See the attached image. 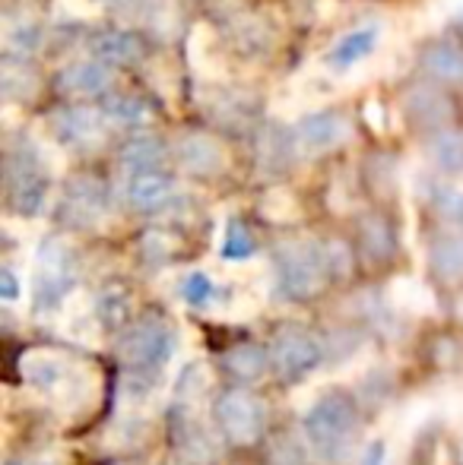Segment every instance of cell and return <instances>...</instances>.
Instances as JSON below:
<instances>
[{
	"instance_id": "27",
	"label": "cell",
	"mask_w": 463,
	"mask_h": 465,
	"mask_svg": "<svg viewBox=\"0 0 463 465\" xmlns=\"http://www.w3.org/2000/svg\"><path fill=\"white\" fill-rule=\"evenodd\" d=\"M289 155H292L289 136L279 134L277 127L260 130L257 159H260V165H264V172H283V168L289 165Z\"/></svg>"
},
{
	"instance_id": "11",
	"label": "cell",
	"mask_w": 463,
	"mask_h": 465,
	"mask_svg": "<svg viewBox=\"0 0 463 465\" xmlns=\"http://www.w3.org/2000/svg\"><path fill=\"white\" fill-rule=\"evenodd\" d=\"M106 213H108L106 187H102L99 181H89V178L70 184L67 196H64V203H61L64 222H70V225H76V228L96 225V222L106 219Z\"/></svg>"
},
{
	"instance_id": "10",
	"label": "cell",
	"mask_w": 463,
	"mask_h": 465,
	"mask_svg": "<svg viewBox=\"0 0 463 465\" xmlns=\"http://www.w3.org/2000/svg\"><path fill=\"white\" fill-rule=\"evenodd\" d=\"M175 159L187 174H200V178H213V174L226 172L229 155H226L223 143L213 140L206 134H185L175 143Z\"/></svg>"
},
{
	"instance_id": "37",
	"label": "cell",
	"mask_w": 463,
	"mask_h": 465,
	"mask_svg": "<svg viewBox=\"0 0 463 465\" xmlns=\"http://www.w3.org/2000/svg\"><path fill=\"white\" fill-rule=\"evenodd\" d=\"M463 13V0H432V4L426 6V29H432V25H441V23H448V19H454V16H460Z\"/></svg>"
},
{
	"instance_id": "21",
	"label": "cell",
	"mask_w": 463,
	"mask_h": 465,
	"mask_svg": "<svg viewBox=\"0 0 463 465\" xmlns=\"http://www.w3.org/2000/svg\"><path fill=\"white\" fill-rule=\"evenodd\" d=\"M38 86H42V80H38V74L29 64L19 61V57H6L4 70H0V89H4L6 98H23V102H29V98H35Z\"/></svg>"
},
{
	"instance_id": "8",
	"label": "cell",
	"mask_w": 463,
	"mask_h": 465,
	"mask_svg": "<svg viewBox=\"0 0 463 465\" xmlns=\"http://www.w3.org/2000/svg\"><path fill=\"white\" fill-rule=\"evenodd\" d=\"M51 127H55V134L61 136L64 146L96 149L102 140H106V111L83 108V104L61 108L51 114Z\"/></svg>"
},
{
	"instance_id": "17",
	"label": "cell",
	"mask_w": 463,
	"mask_h": 465,
	"mask_svg": "<svg viewBox=\"0 0 463 465\" xmlns=\"http://www.w3.org/2000/svg\"><path fill=\"white\" fill-rule=\"evenodd\" d=\"M377 45V29L375 25H365V29H352L343 38H337V45L327 51V67L334 70H349L358 67L365 57L375 51Z\"/></svg>"
},
{
	"instance_id": "1",
	"label": "cell",
	"mask_w": 463,
	"mask_h": 465,
	"mask_svg": "<svg viewBox=\"0 0 463 465\" xmlns=\"http://www.w3.org/2000/svg\"><path fill=\"white\" fill-rule=\"evenodd\" d=\"M19 373H23L25 390H32L35 396H42L45 402L55 405L57 411H67V415L93 405L96 386H99L96 373L86 364L48 349L29 351L19 364Z\"/></svg>"
},
{
	"instance_id": "41",
	"label": "cell",
	"mask_w": 463,
	"mask_h": 465,
	"mask_svg": "<svg viewBox=\"0 0 463 465\" xmlns=\"http://www.w3.org/2000/svg\"><path fill=\"white\" fill-rule=\"evenodd\" d=\"M365 117H368V124L375 130H384V108L377 102H368L365 104Z\"/></svg>"
},
{
	"instance_id": "42",
	"label": "cell",
	"mask_w": 463,
	"mask_h": 465,
	"mask_svg": "<svg viewBox=\"0 0 463 465\" xmlns=\"http://www.w3.org/2000/svg\"><path fill=\"white\" fill-rule=\"evenodd\" d=\"M451 462L454 465H463V434L454 440V453H451Z\"/></svg>"
},
{
	"instance_id": "13",
	"label": "cell",
	"mask_w": 463,
	"mask_h": 465,
	"mask_svg": "<svg viewBox=\"0 0 463 465\" xmlns=\"http://www.w3.org/2000/svg\"><path fill=\"white\" fill-rule=\"evenodd\" d=\"M175 196H178L175 181L159 172L130 174V181H127V203L134 209H140V213H159V209H166Z\"/></svg>"
},
{
	"instance_id": "44",
	"label": "cell",
	"mask_w": 463,
	"mask_h": 465,
	"mask_svg": "<svg viewBox=\"0 0 463 465\" xmlns=\"http://www.w3.org/2000/svg\"><path fill=\"white\" fill-rule=\"evenodd\" d=\"M460 317H463V298H460Z\"/></svg>"
},
{
	"instance_id": "35",
	"label": "cell",
	"mask_w": 463,
	"mask_h": 465,
	"mask_svg": "<svg viewBox=\"0 0 463 465\" xmlns=\"http://www.w3.org/2000/svg\"><path fill=\"white\" fill-rule=\"evenodd\" d=\"M206 368L204 364H187L185 371H181V377H178V399L185 405H194L200 396L206 392Z\"/></svg>"
},
{
	"instance_id": "24",
	"label": "cell",
	"mask_w": 463,
	"mask_h": 465,
	"mask_svg": "<svg viewBox=\"0 0 463 465\" xmlns=\"http://www.w3.org/2000/svg\"><path fill=\"white\" fill-rule=\"evenodd\" d=\"M45 45V29L32 19H16V23L6 25V51L10 57L25 61V54H35Z\"/></svg>"
},
{
	"instance_id": "22",
	"label": "cell",
	"mask_w": 463,
	"mask_h": 465,
	"mask_svg": "<svg viewBox=\"0 0 463 465\" xmlns=\"http://www.w3.org/2000/svg\"><path fill=\"white\" fill-rule=\"evenodd\" d=\"M187 57L197 67V74L204 76H219V67H223V51H219L216 38L206 25H197L187 38Z\"/></svg>"
},
{
	"instance_id": "7",
	"label": "cell",
	"mask_w": 463,
	"mask_h": 465,
	"mask_svg": "<svg viewBox=\"0 0 463 465\" xmlns=\"http://www.w3.org/2000/svg\"><path fill=\"white\" fill-rule=\"evenodd\" d=\"M216 421L232 443H251L267 424V405L254 392L229 390L216 402Z\"/></svg>"
},
{
	"instance_id": "29",
	"label": "cell",
	"mask_w": 463,
	"mask_h": 465,
	"mask_svg": "<svg viewBox=\"0 0 463 465\" xmlns=\"http://www.w3.org/2000/svg\"><path fill=\"white\" fill-rule=\"evenodd\" d=\"M235 45L247 51V54H264L270 48V29L264 25V19L257 16H238L235 19Z\"/></svg>"
},
{
	"instance_id": "16",
	"label": "cell",
	"mask_w": 463,
	"mask_h": 465,
	"mask_svg": "<svg viewBox=\"0 0 463 465\" xmlns=\"http://www.w3.org/2000/svg\"><path fill=\"white\" fill-rule=\"evenodd\" d=\"M57 86L67 95H99L112 86V70L102 61L70 64V67L61 70V76H57Z\"/></svg>"
},
{
	"instance_id": "28",
	"label": "cell",
	"mask_w": 463,
	"mask_h": 465,
	"mask_svg": "<svg viewBox=\"0 0 463 465\" xmlns=\"http://www.w3.org/2000/svg\"><path fill=\"white\" fill-rule=\"evenodd\" d=\"M226 368H229L235 377L245 380V383H254L267 373V355L254 345H238L226 355Z\"/></svg>"
},
{
	"instance_id": "30",
	"label": "cell",
	"mask_w": 463,
	"mask_h": 465,
	"mask_svg": "<svg viewBox=\"0 0 463 465\" xmlns=\"http://www.w3.org/2000/svg\"><path fill=\"white\" fill-rule=\"evenodd\" d=\"M108 121L117 124H146L149 121V104L136 95H112L102 104Z\"/></svg>"
},
{
	"instance_id": "23",
	"label": "cell",
	"mask_w": 463,
	"mask_h": 465,
	"mask_svg": "<svg viewBox=\"0 0 463 465\" xmlns=\"http://www.w3.org/2000/svg\"><path fill=\"white\" fill-rule=\"evenodd\" d=\"M426 70L441 83H460L463 80V51L454 45H432L422 57Z\"/></svg>"
},
{
	"instance_id": "34",
	"label": "cell",
	"mask_w": 463,
	"mask_h": 465,
	"mask_svg": "<svg viewBox=\"0 0 463 465\" xmlns=\"http://www.w3.org/2000/svg\"><path fill=\"white\" fill-rule=\"evenodd\" d=\"M432 203L448 222H458L463 225V190L460 187H451V184H435L432 187Z\"/></svg>"
},
{
	"instance_id": "20",
	"label": "cell",
	"mask_w": 463,
	"mask_h": 465,
	"mask_svg": "<svg viewBox=\"0 0 463 465\" xmlns=\"http://www.w3.org/2000/svg\"><path fill=\"white\" fill-rule=\"evenodd\" d=\"M162 162H166V146L159 136H134L121 149V165L130 174H153L162 168Z\"/></svg>"
},
{
	"instance_id": "19",
	"label": "cell",
	"mask_w": 463,
	"mask_h": 465,
	"mask_svg": "<svg viewBox=\"0 0 463 465\" xmlns=\"http://www.w3.org/2000/svg\"><path fill=\"white\" fill-rule=\"evenodd\" d=\"M93 54L99 57L102 64H136L143 54V45L136 35L130 32H121V29H106L93 38Z\"/></svg>"
},
{
	"instance_id": "2",
	"label": "cell",
	"mask_w": 463,
	"mask_h": 465,
	"mask_svg": "<svg viewBox=\"0 0 463 465\" xmlns=\"http://www.w3.org/2000/svg\"><path fill=\"white\" fill-rule=\"evenodd\" d=\"M302 430L311 453L324 462H343L356 447L358 411L356 402L340 390H327L305 409Z\"/></svg>"
},
{
	"instance_id": "15",
	"label": "cell",
	"mask_w": 463,
	"mask_h": 465,
	"mask_svg": "<svg viewBox=\"0 0 463 465\" xmlns=\"http://www.w3.org/2000/svg\"><path fill=\"white\" fill-rule=\"evenodd\" d=\"M403 108H407V114L413 117V124H419V127H445L454 117V104L448 102V95H441L438 89H432V86L409 89Z\"/></svg>"
},
{
	"instance_id": "5",
	"label": "cell",
	"mask_w": 463,
	"mask_h": 465,
	"mask_svg": "<svg viewBox=\"0 0 463 465\" xmlns=\"http://www.w3.org/2000/svg\"><path fill=\"white\" fill-rule=\"evenodd\" d=\"M76 279V253L64 238L42 241L35 253V307L38 311H61L64 301L74 292Z\"/></svg>"
},
{
	"instance_id": "43",
	"label": "cell",
	"mask_w": 463,
	"mask_h": 465,
	"mask_svg": "<svg viewBox=\"0 0 463 465\" xmlns=\"http://www.w3.org/2000/svg\"><path fill=\"white\" fill-rule=\"evenodd\" d=\"M23 465H57L55 460H32V462H23Z\"/></svg>"
},
{
	"instance_id": "32",
	"label": "cell",
	"mask_w": 463,
	"mask_h": 465,
	"mask_svg": "<svg viewBox=\"0 0 463 465\" xmlns=\"http://www.w3.org/2000/svg\"><path fill=\"white\" fill-rule=\"evenodd\" d=\"M251 253H254V238L247 234V228L238 219H232L223 232V257L232 260V263H241Z\"/></svg>"
},
{
	"instance_id": "36",
	"label": "cell",
	"mask_w": 463,
	"mask_h": 465,
	"mask_svg": "<svg viewBox=\"0 0 463 465\" xmlns=\"http://www.w3.org/2000/svg\"><path fill=\"white\" fill-rule=\"evenodd\" d=\"M362 241H365V247H368L371 257H388L390 253V234L381 219H365Z\"/></svg>"
},
{
	"instance_id": "39",
	"label": "cell",
	"mask_w": 463,
	"mask_h": 465,
	"mask_svg": "<svg viewBox=\"0 0 463 465\" xmlns=\"http://www.w3.org/2000/svg\"><path fill=\"white\" fill-rule=\"evenodd\" d=\"M267 215H273V219H289V215H296V203H292L289 193H270L264 203Z\"/></svg>"
},
{
	"instance_id": "25",
	"label": "cell",
	"mask_w": 463,
	"mask_h": 465,
	"mask_svg": "<svg viewBox=\"0 0 463 465\" xmlns=\"http://www.w3.org/2000/svg\"><path fill=\"white\" fill-rule=\"evenodd\" d=\"M390 304H394L397 311L426 313V311H432V307H435V298H432V292L422 285V282L397 279L394 285H390Z\"/></svg>"
},
{
	"instance_id": "40",
	"label": "cell",
	"mask_w": 463,
	"mask_h": 465,
	"mask_svg": "<svg viewBox=\"0 0 463 465\" xmlns=\"http://www.w3.org/2000/svg\"><path fill=\"white\" fill-rule=\"evenodd\" d=\"M0 294H4V301H16L19 298V279H16V272H13L10 266H4V272H0Z\"/></svg>"
},
{
	"instance_id": "3",
	"label": "cell",
	"mask_w": 463,
	"mask_h": 465,
	"mask_svg": "<svg viewBox=\"0 0 463 465\" xmlns=\"http://www.w3.org/2000/svg\"><path fill=\"white\" fill-rule=\"evenodd\" d=\"M279 292L292 301L311 298L321 292L324 279L330 276L327 251L315 241H289L277 251Z\"/></svg>"
},
{
	"instance_id": "4",
	"label": "cell",
	"mask_w": 463,
	"mask_h": 465,
	"mask_svg": "<svg viewBox=\"0 0 463 465\" xmlns=\"http://www.w3.org/2000/svg\"><path fill=\"white\" fill-rule=\"evenodd\" d=\"M178 332L159 317H143L121 336V361L134 373H159L175 358Z\"/></svg>"
},
{
	"instance_id": "14",
	"label": "cell",
	"mask_w": 463,
	"mask_h": 465,
	"mask_svg": "<svg viewBox=\"0 0 463 465\" xmlns=\"http://www.w3.org/2000/svg\"><path fill=\"white\" fill-rule=\"evenodd\" d=\"M178 294L187 307H194V311H219V307L232 304L229 288L219 285V282L204 270L187 272V276L178 282Z\"/></svg>"
},
{
	"instance_id": "45",
	"label": "cell",
	"mask_w": 463,
	"mask_h": 465,
	"mask_svg": "<svg viewBox=\"0 0 463 465\" xmlns=\"http://www.w3.org/2000/svg\"><path fill=\"white\" fill-rule=\"evenodd\" d=\"M181 465H187V462H181Z\"/></svg>"
},
{
	"instance_id": "6",
	"label": "cell",
	"mask_w": 463,
	"mask_h": 465,
	"mask_svg": "<svg viewBox=\"0 0 463 465\" xmlns=\"http://www.w3.org/2000/svg\"><path fill=\"white\" fill-rule=\"evenodd\" d=\"M324 364V345L308 330H283L273 339V368L283 380L298 383Z\"/></svg>"
},
{
	"instance_id": "38",
	"label": "cell",
	"mask_w": 463,
	"mask_h": 465,
	"mask_svg": "<svg viewBox=\"0 0 463 465\" xmlns=\"http://www.w3.org/2000/svg\"><path fill=\"white\" fill-rule=\"evenodd\" d=\"M57 16L64 19H89L99 13V4L96 0H57Z\"/></svg>"
},
{
	"instance_id": "9",
	"label": "cell",
	"mask_w": 463,
	"mask_h": 465,
	"mask_svg": "<svg viewBox=\"0 0 463 465\" xmlns=\"http://www.w3.org/2000/svg\"><path fill=\"white\" fill-rule=\"evenodd\" d=\"M349 136V121L340 111H308L296 127V143L302 153L321 155L337 149Z\"/></svg>"
},
{
	"instance_id": "31",
	"label": "cell",
	"mask_w": 463,
	"mask_h": 465,
	"mask_svg": "<svg viewBox=\"0 0 463 465\" xmlns=\"http://www.w3.org/2000/svg\"><path fill=\"white\" fill-rule=\"evenodd\" d=\"M127 307H130L127 292L112 285V288H106V292H99L93 311L102 326H117V323H124V317H127Z\"/></svg>"
},
{
	"instance_id": "18",
	"label": "cell",
	"mask_w": 463,
	"mask_h": 465,
	"mask_svg": "<svg viewBox=\"0 0 463 465\" xmlns=\"http://www.w3.org/2000/svg\"><path fill=\"white\" fill-rule=\"evenodd\" d=\"M428 257H432V270L438 272V279L460 282L463 279V232L451 228V232L435 234Z\"/></svg>"
},
{
	"instance_id": "33",
	"label": "cell",
	"mask_w": 463,
	"mask_h": 465,
	"mask_svg": "<svg viewBox=\"0 0 463 465\" xmlns=\"http://www.w3.org/2000/svg\"><path fill=\"white\" fill-rule=\"evenodd\" d=\"M99 320H96V311L93 307H76V311H67L64 317V332L70 339H80V342L93 345L96 342V332H99Z\"/></svg>"
},
{
	"instance_id": "26",
	"label": "cell",
	"mask_w": 463,
	"mask_h": 465,
	"mask_svg": "<svg viewBox=\"0 0 463 465\" xmlns=\"http://www.w3.org/2000/svg\"><path fill=\"white\" fill-rule=\"evenodd\" d=\"M428 155L445 172H463V130L435 134L432 143H428Z\"/></svg>"
},
{
	"instance_id": "12",
	"label": "cell",
	"mask_w": 463,
	"mask_h": 465,
	"mask_svg": "<svg viewBox=\"0 0 463 465\" xmlns=\"http://www.w3.org/2000/svg\"><path fill=\"white\" fill-rule=\"evenodd\" d=\"M175 447L194 462H210L219 453L213 434L191 409H178V415H175Z\"/></svg>"
}]
</instances>
